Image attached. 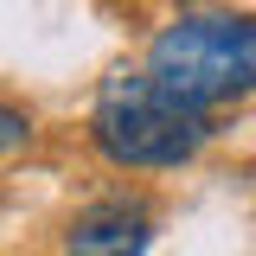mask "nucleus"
Listing matches in <instances>:
<instances>
[{
	"label": "nucleus",
	"mask_w": 256,
	"mask_h": 256,
	"mask_svg": "<svg viewBox=\"0 0 256 256\" xmlns=\"http://www.w3.org/2000/svg\"><path fill=\"white\" fill-rule=\"evenodd\" d=\"M26 134H32V128H26V116H20V102H6V154H13Z\"/></svg>",
	"instance_id": "obj_4"
},
{
	"label": "nucleus",
	"mask_w": 256,
	"mask_h": 256,
	"mask_svg": "<svg viewBox=\"0 0 256 256\" xmlns=\"http://www.w3.org/2000/svg\"><path fill=\"white\" fill-rule=\"evenodd\" d=\"M154 205L141 192H102L64 224V256H148Z\"/></svg>",
	"instance_id": "obj_3"
},
{
	"label": "nucleus",
	"mask_w": 256,
	"mask_h": 256,
	"mask_svg": "<svg viewBox=\"0 0 256 256\" xmlns=\"http://www.w3.org/2000/svg\"><path fill=\"white\" fill-rule=\"evenodd\" d=\"M148 70L205 109L244 102L256 90V20L230 6H192L154 32Z\"/></svg>",
	"instance_id": "obj_2"
},
{
	"label": "nucleus",
	"mask_w": 256,
	"mask_h": 256,
	"mask_svg": "<svg viewBox=\"0 0 256 256\" xmlns=\"http://www.w3.org/2000/svg\"><path fill=\"white\" fill-rule=\"evenodd\" d=\"M218 134V109L180 96L160 84L154 70H116L90 109V148L122 173H173L205 154V141Z\"/></svg>",
	"instance_id": "obj_1"
}]
</instances>
